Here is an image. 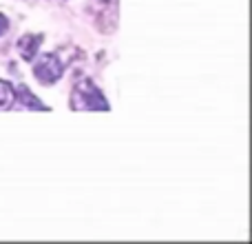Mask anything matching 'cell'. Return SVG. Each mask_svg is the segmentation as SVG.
<instances>
[{
    "label": "cell",
    "mask_w": 252,
    "mask_h": 244,
    "mask_svg": "<svg viewBox=\"0 0 252 244\" xmlns=\"http://www.w3.org/2000/svg\"><path fill=\"white\" fill-rule=\"evenodd\" d=\"M71 107L73 109H109L104 96L97 91V87H93V82L82 80L75 84L73 98H71Z\"/></svg>",
    "instance_id": "cell-1"
},
{
    "label": "cell",
    "mask_w": 252,
    "mask_h": 244,
    "mask_svg": "<svg viewBox=\"0 0 252 244\" xmlns=\"http://www.w3.org/2000/svg\"><path fill=\"white\" fill-rule=\"evenodd\" d=\"M33 74L42 84H53L62 76V60L58 58V53H44L35 65Z\"/></svg>",
    "instance_id": "cell-2"
},
{
    "label": "cell",
    "mask_w": 252,
    "mask_h": 244,
    "mask_svg": "<svg viewBox=\"0 0 252 244\" xmlns=\"http://www.w3.org/2000/svg\"><path fill=\"white\" fill-rule=\"evenodd\" d=\"M40 42H42V36H25V38H20V53H22V58L31 60V58L35 56V51H38Z\"/></svg>",
    "instance_id": "cell-3"
},
{
    "label": "cell",
    "mask_w": 252,
    "mask_h": 244,
    "mask_svg": "<svg viewBox=\"0 0 252 244\" xmlns=\"http://www.w3.org/2000/svg\"><path fill=\"white\" fill-rule=\"evenodd\" d=\"M11 102H16V89L9 82L0 80V109H9Z\"/></svg>",
    "instance_id": "cell-4"
},
{
    "label": "cell",
    "mask_w": 252,
    "mask_h": 244,
    "mask_svg": "<svg viewBox=\"0 0 252 244\" xmlns=\"http://www.w3.org/2000/svg\"><path fill=\"white\" fill-rule=\"evenodd\" d=\"M7 27H9V22H7V18L2 16V13H0V36L4 34V31H7Z\"/></svg>",
    "instance_id": "cell-5"
}]
</instances>
